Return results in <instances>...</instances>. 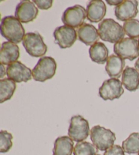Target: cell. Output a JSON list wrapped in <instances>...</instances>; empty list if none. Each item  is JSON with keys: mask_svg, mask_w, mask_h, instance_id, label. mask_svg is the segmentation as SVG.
I'll use <instances>...</instances> for the list:
<instances>
[{"mask_svg": "<svg viewBox=\"0 0 139 155\" xmlns=\"http://www.w3.org/2000/svg\"><path fill=\"white\" fill-rule=\"evenodd\" d=\"M1 34L9 42L18 44L23 41L25 31L20 21L14 16H7L1 22Z\"/></svg>", "mask_w": 139, "mask_h": 155, "instance_id": "obj_1", "label": "cell"}, {"mask_svg": "<svg viewBox=\"0 0 139 155\" xmlns=\"http://www.w3.org/2000/svg\"><path fill=\"white\" fill-rule=\"evenodd\" d=\"M98 34L103 41L117 43L124 39L125 33L118 23L112 18H105L98 25Z\"/></svg>", "mask_w": 139, "mask_h": 155, "instance_id": "obj_2", "label": "cell"}, {"mask_svg": "<svg viewBox=\"0 0 139 155\" xmlns=\"http://www.w3.org/2000/svg\"><path fill=\"white\" fill-rule=\"evenodd\" d=\"M57 67V62L54 58L48 56L42 57L32 71V76L35 81L44 82L54 76Z\"/></svg>", "mask_w": 139, "mask_h": 155, "instance_id": "obj_3", "label": "cell"}, {"mask_svg": "<svg viewBox=\"0 0 139 155\" xmlns=\"http://www.w3.org/2000/svg\"><path fill=\"white\" fill-rule=\"evenodd\" d=\"M90 138L94 146L100 151H106L110 148L116 140L114 133L99 125L93 127L91 129Z\"/></svg>", "mask_w": 139, "mask_h": 155, "instance_id": "obj_4", "label": "cell"}, {"mask_svg": "<svg viewBox=\"0 0 139 155\" xmlns=\"http://www.w3.org/2000/svg\"><path fill=\"white\" fill-rule=\"evenodd\" d=\"M23 45L28 54L34 58L42 57L48 51L44 39L37 31L26 33L23 38Z\"/></svg>", "mask_w": 139, "mask_h": 155, "instance_id": "obj_5", "label": "cell"}, {"mask_svg": "<svg viewBox=\"0 0 139 155\" xmlns=\"http://www.w3.org/2000/svg\"><path fill=\"white\" fill-rule=\"evenodd\" d=\"M113 51L124 60L133 61L139 56L138 41L131 38H125L114 45Z\"/></svg>", "mask_w": 139, "mask_h": 155, "instance_id": "obj_6", "label": "cell"}, {"mask_svg": "<svg viewBox=\"0 0 139 155\" xmlns=\"http://www.w3.org/2000/svg\"><path fill=\"white\" fill-rule=\"evenodd\" d=\"M90 133L89 123L82 116H74L71 117L68 135L72 140L82 142L88 138Z\"/></svg>", "mask_w": 139, "mask_h": 155, "instance_id": "obj_7", "label": "cell"}, {"mask_svg": "<svg viewBox=\"0 0 139 155\" xmlns=\"http://www.w3.org/2000/svg\"><path fill=\"white\" fill-rule=\"evenodd\" d=\"M85 18L86 10L80 5H75L65 10L62 16V21L65 25L79 28L84 23Z\"/></svg>", "mask_w": 139, "mask_h": 155, "instance_id": "obj_8", "label": "cell"}, {"mask_svg": "<svg viewBox=\"0 0 139 155\" xmlns=\"http://www.w3.org/2000/svg\"><path fill=\"white\" fill-rule=\"evenodd\" d=\"M124 90L122 83L118 79H107L99 88V96L104 101H113L122 97Z\"/></svg>", "mask_w": 139, "mask_h": 155, "instance_id": "obj_9", "label": "cell"}, {"mask_svg": "<svg viewBox=\"0 0 139 155\" xmlns=\"http://www.w3.org/2000/svg\"><path fill=\"white\" fill-rule=\"evenodd\" d=\"M53 36L54 37V42L61 49L70 48L77 38V33L76 29L66 25L56 28Z\"/></svg>", "mask_w": 139, "mask_h": 155, "instance_id": "obj_10", "label": "cell"}, {"mask_svg": "<svg viewBox=\"0 0 139 155\" xmlns=\"http://www.w3.org/2000/svg\"><path fill=\"white\" fill-rule=\"evenodd\" d=\"M6 74L8 79L16 83L27 82L32 78V71L19 61L7 66Z\"/></svg>", "mask_w": 139, "mask_h": 155, "instance_id": "obj_11", "label": "cell"}, {"mask_svg": "<svg viewBox=\"0 0 139 155\" xmlns=\"http://www.w3.org/2000/svg\"><path fill=\"white\" fill-rule=\"evenodd\" d=\"M38 14V8L36 6L34 2L29 0L21 1L15 10V17L23 23H28L34 21Z\"/></svg>", "mask_w": 139, "mask_h": 155, "instance_id": "obj_12", "label": "cell"}, {"mask_svg": "<svg viewBox=\"0 0 139 155\" xmlns=\"http://www.w3.org/2000/svg\"><path fill=\"white\" fill-rule=\"evenodd\" d=\"M138 2L136 0H125L115 8V15L118 20L127 21L136 17L138 13Z\"/></svg>", "mask_w": 139, "mask_h": 155, "instance_id": "obj_13", "label": "cell"}, {"mask_svg": "<svg viewBox=\"0 0 139 155\" xmlns=\"http://www.w3.org/2000/svg\"><path fill=\"white\" fill-rule=\"evenodd\" d=\"M77 33L79 41L87 46H92L98 42L100 39L98 30L90 23H84L77 29Z\"/></svg>", "mask_w": 139, "mask_h": 155, "instance_id": "obj_14", "label": "cell"}, {"mask_svg": "<svg viewBox=\"0 0 139 155\" xmlns=\"http://www.w3.org/2000/svg\"><path fill=\"white\" fill-rule=\"evenodd\" d=\"M106 12L105 2L101 0H92L87 6L86 17L91 23H98L103 21Z\"/></svg>", "mask_w": 139, "mask_h": 155, "instance_id": "obj_15", "label": "cell"}, {"mask_svg": "<svg viewBox=\"0 0 139 155\" xmlns=\"http://www.w3.org/2000/svg\"><path fill=\"white\" fill-rule=\"evenodd\" d=\"M20 57V49L17 44L4 42L0 51V61L4 65H10L17 61Z\"/></svg>", "mask_w": 139, "mask_h": 155, "instance_id": "obj_16", "label": "cell"}, {"mask_svg": "<svg viewBox=\"0 0 139 155\" xmlns=\"http://www.w3.org/2000/svg\"><path fill=\"white\" fill-rule=\"evenodd\" d=\"M125 64L124 59L116 55H111L108 58L105 66L107 73L111 78H119L122 75L123 72L124 71Z\"/></svg>", "mask_w": 139, "mask_h": 155, "instance_id": "obj_17", "label": "cell"}, {"mask_svg": "<svg viewBox=\"0 0 139 155\" xmlns=\"http://www.w3.org/2000/svg\"><path fill=\"white\" fill-rule=\"evenodd\" d=\"M122 83L130 92H134L139 88V73L135 68L126 66L122 75Z\"/></svg>", "mask_w": 139, "mask_h": 155, "instance_id": "obj_18", "label": "cell"}, {"mask_svg": "<svg viewBox=\"0 0 139 155\" xmlns=\"http://www.w3.org/2000/svg\"><path fill=\"white\" fill-rule=\"evenodd\" d=\"M73 141L68 136H62L55 140L53 155H72L74 150Z\"/></svg>", "mask_w": 139, "mask_h": 155, "instance_id": "obj_19", "label": "cell"}, {"mask_svg": "<svg viewBox=\"0 0 139 155\" xmlns=\"http://www.w3.org/2000/svg\"><path fill=\"white\" fill-rule=\"evenodd\" d=\"M89 54L93 61L99 64H103L107 61L109 50L105 44L98 42L90 47Z\"/></svg>", "mask_w": 139, "mask_h": 155, "instance_id": "obj_20", "label": "cell"}, {"mask_svg": "<svg viewBox=\"0 0 139 155\" xmlns=\"http://www.w3.org/2000/svg\"><path fill=\"white\" fill-rule=\"evenodd\" d=\"M17 88L16 82L8 78L0 80V103L11 99Z\"/></svg>", "mask_w": 139, "mask_h": 155, "instance_id": "obj_21", "label": "cell"}, {"mask_svg": "<svg viewBox=\"0 0 139 155\" xmlns=\"http://www.w3.org/2000/svg\"><path fill=\"white\" fill-rule=\"evenodd\" d=\"M122 148L124 152L129 154L139 153V133H132L122 142Z\"/></svg>", "mask_w": 139, "mask_h": 155, "instance_id": "obj_22", "label": "cell"}, {"mask_svg": "<svg viewBox=\"0 0 139 155\" xmlns=\"http://www.w3.org/2000/svg\"><path fill=\"white\" fill-rule=\"evenodd\" d=\"M97 148L90 142L82 141L77 143L74 148V155H97Z\"/></svg>", "mask_w": 139, "mask_h": 155, "instance_id": "obj_23", "label": "cell"}, {"mask_svg": "<svg viewBox=\"0 0 139 155\" xmlns=\"http://www.w3.org/2000/svg\"><path fill=\"white\" fill-rule=\"evenodd\" d=\"M123 28L126 35L131 38H139V21L131 19L124 22Z\"/></svg>", "mask_w": 139, "mask_h": 155, "instance_id": "obj_24", "label": "cell"}, {"mask_svg": "<svg viewBox=\"0 0 139 155\" xmlns=\"http://www.w3.org/2000/svg\"><path fill=\"white\" fill-rule=\"evenodd\" d=\"M12 139V135L7 130H2L0 131V152H8L12 148L13 145Z\"/></svg>", "mask_w": 139, "mask_h": 155, "instance_id": "obj_25", "label": "cell"}, {"mask_svg": "<svg viewBox=\"0 0 139 155\" xmlns=\"http://www.w3.org/2000/svg\"><path fill=\"white\" fill-rule=\"evenodd\" d=\"M104 155H125L124 151L122 147L118 145H113L105 152Z\"/></svg>", "mask_w": 139, "mask_h": 155, "instance_id": "obj_26", "label": "cell"}, {"mask_svg": "<svg viewBox=\"0 0 139 155\" xmlns=\"http://www.w3.org/2000/svg\"><path fill=\"white\" fill-rule=\"evenodd\" d=\"M33 2L41 10H48L52 7L53 4L52 0H34Z\"/></svg>", "mask_w": 139, "mask_h": 155, "instance_id": "obj_27", "label": "cell"}, {"mask_svg": "<svg viewBox=\"0 0 139 155\" xmlns=\"http://www.w3.org/2000/svg\"><path fill=\"white\" fill-rule=\"evenodd\" d=\"M123 1H121V0H118V1H110V0H107V2L111 6H118L120 4L122 3Z\"/></svg>", "mask_w": 139, "mask_h": 155, "instance_id": "obj_28", "label": "cell"}, {"mask_svg": "<svg viewBox=\"0 0 139 155\" xmlns=\"http://www.w3.org/2000/svg\"><path fill=\"white\" fill-rule=\"evenodd\" d=\"M1 75H0V78H2V77L6 75V69H5L4 65L1 64Z\"/></svg>", "mask_w": 139, "mask_h": 155, "instance_id": "obj_29", "label": "cell"}, {"mask_svg": "<svg viewBox=\"0 0 139 155\" xmlns=\"http://www.w3.org/2000/svg\"><path fill=\"white\" fill-rule=\"evenodd\" d=\"M134 66H135V69L139 73V58H138V60H136V61L134 64Z\"/></svg>", "mask_w": 139, "mask_h": 155, "instance_id": "obj_30", "label": "cell"}, {"mask_svg": "<svg viewBox=\"0 0 139 155\" xmlns=\"http://www.w3.org/2000/svg\"><path fill=\"white\" fill-rule=\"evenodd\" d=\"M138 45H139V40H138Z\"/></svg>", "mask_w": 139, "mask_h": 155, "instance_id": "obj_31", "label": "cell"}, {"mask_svg": "<svg viewBox=\"0 0 139 155\" xmlns=\"http://www.w3.org/2000/svg\"><path fill=\"white\" fill-rule=\"evenodd\" d=\"M137 155H139V153H138V154Z\"/></svg>", "mask_w": 139, "mask_h": 155, "instance_id": "obj_32", "label": "cell"}, {"mask_svg": "<svg viewBox=\"0 0 139 155\" xmlns=\"http://www.w3.org/2000/svg\"><path fill=\"white\" fill-rule=\"evenodd\" d=\"M97 155H100V154H97Z\"/></svg>", "mask_w": 139, "mask_h": 155, "instance_id": "obj_33", "label": "cell"}]
</instances>
